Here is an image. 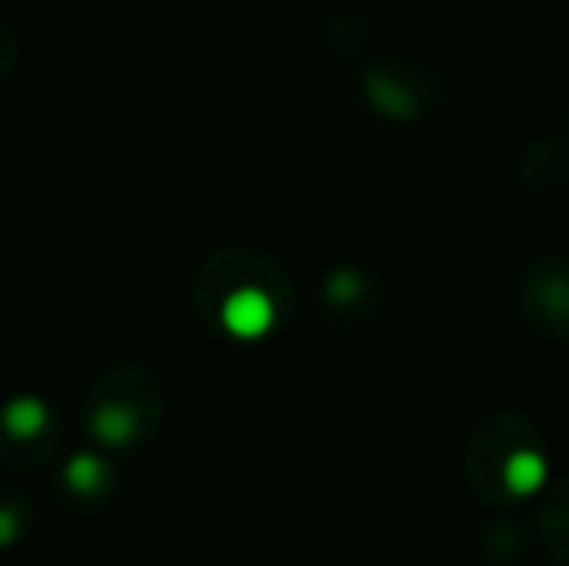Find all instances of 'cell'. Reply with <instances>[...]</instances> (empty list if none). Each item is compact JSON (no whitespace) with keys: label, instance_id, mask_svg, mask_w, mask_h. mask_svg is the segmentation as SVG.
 <instances>
[{"label":"cell","instance_id":"1","mask_svg":"<svg viewBox=\"0 0 569 566\" xmlns=\"http://www.w3.org/2000/svg\"><path fill=\"white\" fill-rule=\"evenodd\" d=\"M539 443V430L527 424L523 416H488L485 424L472 430L469 450H465V474L480 500L500 505L511 497L508 469L523 450Z\"/></svg>","mask_w":569,"mask_h":566},{"label":"cell","instance_id":"2","mask_svg":"<svg viewBox=\"0 0 569 566\" xmlns=\"http://www.w3.org/2000/svg\"><path fill=\"white\" fill-rule=\"evenodd\" d=\"M523 310L531 326L550 334H569V260H539L523 284Z\"/></svg>","mask_w":569,"mask_h":566},{"label":"cell","instance_id":"3","mask_svg":"<svg viewBox=\"0 0 569 566\" xmlns=\"http://www.w3.org/2000/svg\"><path fill=\"white\" fill-rule=\"evenodd\" d=\"M271 318H276V307H271V299L260 287H240V291H232L226 299V307H221V322L237 338H260L271 326Z\"/></svg>","mask_w":569,"mask_h":566},{"label":"cell","instance_id":"4","mask_svg":"<svg viewBox=\"0 0 569 566\" xmlns=\"http://www.w3.org/2000/svg\"><path fill=\"white\" fill-rule=\"evenodd\" d=\"M0 427L12 438H31L47 427V408L36 396H16V400L4 404V411H0Z\"/></svg>","mask_w":569,"mask_h":566},{"label":"cell","instance_id":"5","mask_svg":"<svg viewBox=\"0 0 569 566\" xmlns=\"http://www.w3.org/2000/svg\"><path fill=\"white\" fill-rule=\"evenodd\" d=\"M101 477H106V466H101L93 454H78V458H70V466H67L70 489L90 493V489H98V485H101Z\"/></svg>","mask_w":569,"mask_h":566},{"label":"cell","instance_id":"6","mask_svg":"<svg viewBox=\"0 0 569 566\" xmlns=\"http://www.w3.org/2000/svg\"><path fill=\"white\" fill-rule=\"evenodd\" d=\"M93 430H98L106 443H124L128 430H132V419H128V411H101V416H93Z\"/></svg>","mask_w":569,"mask_h":566},{"label":"cell","instance_id":"7","mask_svg":"<svg viewBox=\"0 0 569 566\" xmlns=\"http://www.w3.org/2000/svg\"><path fill=\"white\" fill-rule=\"evenodd\" d=\"M16 536V524H12V516H0V544H8V539Z\"/></svg>","mask_w":569,"mask_h":566}]
</instances>
